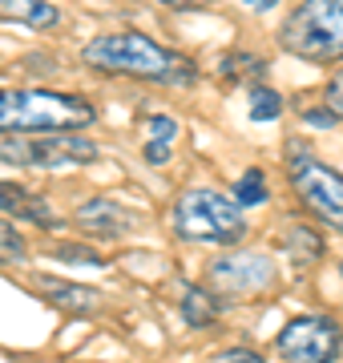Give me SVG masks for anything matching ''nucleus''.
Wrapping results in <instances>:
<instances>
[{
	"instance_id": "nucleus-1",
	"label": "nucleus",
	"mask_w": 343,
	"mask_h": 363,
	"mask_svg": "<svg viewBox=\"0 0 343 363\" xmlns=\"http://www.w3.org/2000/svg\"><path fill=\"white\" fill-rule=\"evenodd\" d=\"M81 65L93 73H106V77H133L150 81V85H194L198 81V65L186 52L145 37L137 28L93 37L81 49Z\"/></svg>"
},
{
	"instance_id": "nucleus-2",
	"label": "nucleus",
	"mask_w": 343,
	"mask_h": 363,
	"mask_svg": "<svg viewBox=\"0 0 343 363\" xmlns=\"http://www.w3.org/2000/svg\"><path fill=\"white\" fill-rule=\"evenodd\" d=\"M97 121L93 101L61 89H0V138L81 133Z\"/></svg>"
},
{
	"instance_id": "nucleus-3",
	"label": "nucleus",
	"mask_w": 343,
	"mask_h": 363,
	"mask_svg": "<svg viewBox=\"0 0 343 363\" xmlns=\"http://www.w3.org/2000/svg\"><path fill=\"white\" fill-rule=\"evenodd\" d=\"M279 49L307 65L343 61V0H299L279 25Z\"/></svg>"
},
{
	"instance_id": "nucleus-4",
	"label": "nucleus",
	"mask_w": 343,
	"mask_h": 363,
	"mask_svg": "<svg viewBox=\"0 0 343 363\" xmlns=\"http://www.w3.org/2000/svg\"><path fill=\"white\" fill-rule=\"evenodd\" d=\"M174 234L186 242H210V247H235L247 238V218L230 194L210 190V186H194L182 190L170 210Z\"/></svg>"
},
{
	"instance_id": "nucleus-5",
	"label": "nucleus",
	"mask_w": 343,
	"mask_h": 363,
	"mask_svg": "<svg viewBox=\"0 0 343 363\" xmlns=\"http://www.w3.org/2000/svg\"><path fill=\"white\" fill-rule=\"evenodd\" d=\"M287 174L295 194L311 210V218H319L327 230L343 234V174L327 162H319L307 145H291L287 150Z\"/></svg>"
},
{
	"instance_id": "nucleus-6",
	"label": "nucleus",
	"mask_w": 343,
	"mask_h": 363,
	"mask_svg": "<svg viewBox=\"0 0 343 363\" xmlns=\"http://www.w3.org/2000/svg\"><path fill=\"white\" fill-rule=\"evenodd\" d=\"M101 157L97 142L85 133H28V138H0V162L21 169H77Z\"/></svg>"
},
{
	"instance_id": "nucleus-7",
	"label": "nucleus",
	"mask_w": 343,
	"mask_h": 363,
	"mask_svg": "<svg viewBox=\"0 0 343 363\" xmlns=\"http://www.w3.org/2000/svg\"><path fill=\"white\" fill-rule=\"evenodd\" d=\"M283 363H335L343 355V327L331 315H295L275 339Z\"/></svg>"
},
{
	"instance_id": "nucleus-8",
	"label": "nucleus",
	"mask_w": 343,
	"mask_h": 363,
	"mask_svg": "<svg viewBox=\"0 0 343 363\" xmlns=\"http://www.w3.org/2000/svg\"><path fill=\"white\" fill-rule=\"evenodd\" d=\"M279 279V267L271 255H259V250H230V255H218V259L206 267V283L218 298H251L271 291Z\"/></svg>"
},
{
	"instance_id": "nucleus-9",
	"label": "nucleus",
	"mask_w": 343,
	"mask_h": 363,
	"mask_svg": "<svg viewBox=\"0 0 343 363\" xmlns=\"http://www.w3.org/2000/svg\"><path fill=\"white\" fill-rule=\"evenodd\" d=\"M73 222H77L85 234H93V238H125V234L137 226L133 222V214L121 202H113V198H85L77 210H73Z\"/></svg>"
},
{
	"instance_id": "nucleus-10",
	"label": "nucleus",
	"mask_w": 343,
	"mask_h": 363,
	"mask_svg": "<svg viewBox=\"0 0 343 363\" xmlns=\"http://www.w3.org/2000/svg\"><path fill=\"white\" fill-rule=\"evenodd\" d=\"M0 214L21 222H33L37 230H61L65 218L49 206V198H40L37 190H25L16 182H0Z\"/></svg>"
},
{
	"instance_id": "nucleus-11",
	"label": "nucleus",
	"mask_w": 343,
	"mask_h": 363,
	"mask_svg": "<svg viewBox=\"0 0 343 363\" xmlns=\"http://www.w3.org/2000/svg\"><path fill=\"white\" fill-rule=\"evenodd\" d=\"M33 286H37L40 298H49L53 307L69 315H89L101 298L93 286H81V283H65V279H49V274H33Z\"/></svg>"
},
{
	"instance_id": "nucleus-12",
	"label": "nucleus",
	"mask_w": 343,
	"mask_h": 363,
	"mask_svg": "<svg viewBox=\"0 0 343 363\" xmlns=\"http://www.w3.org/2000/svg\"><path fill=\"white\" fill-rule=\"evenodd\" d=\"M0 21L25 28H57L61 25V9L49 0H0Z\"/></svg>"
},
{
	"instance_id": "nucleus-13",
	"label": "nucleus",
	"mask_w": 343,
	"mask_h": 363,
	"mask_svg": "<svg viewBox=\"0 0 343 363\" xmlns=\"http://www.w3.org/2000/svg\"><path fill=\"white\" fill-rule=\"evenodd\" d=\"M182 323L186 327H194V331H202V327H210L214 319H218V311H223V298L214 295L210 286H198V283H190L182 291Z\"/></svg>"
},
{
	"instance_id": "nucleus-14",
	"label": "nucleus",
	"mask_w": 343,
	"mask_h": 363,
	"mask_svg": "<svg viewBox=\"0 0 343 363\" xmlns=\"http://www.w3.org/2000/svg\"><path fill=\"white\" fill-rule=\"evenodd\" d=\"M263 73H266V61L259 57V52L235 49V52H226L223 61H218V77L223 81H251L254 85V77H263Z\"/></svg>"
},
{
	"instance_id": "nucleus-15",
	"label": "nucleus",
	"mask_w": 343,
	"mask_h": 363,
	"mask_svg": "<svg viewBox=\"0 0 343 363\" xmlns=\"http://www.w3.org/2000/svg\"><path fill=\"white\" fill-rule=\"evenodd\" d=\"M287 250L295 255V262H319L323 259V238H319V230H311L307 222H299V226L287 230Z\"/></svg>"
},
{
	"instance_id": "nucleus-16",
	"label": "nucleus",
	"mask_w": 343,
	"mask_h": 363,
	"mask_svg": "<svg viewBox=\"0 0 343 363\" xmlns=\"http://www.w3.org/2000/svg\"><path fill=\"white\" fill-rule=\"evenodd\" d=\"M238 202V206H263L266 198H271V190H266V174L259 166H251V169H242L238 174V182H235V194H230Z\"/></svg>"
},
{
	"instance_id": "nucleus-17",
	"label": "nucleus",
	"mask_w": 343,
	"mask_h": 363,
	"mask_svg": "<svg viewBox=\"0 0 343 363\" xmlns=\"http://www.w3.org/2000/svg\"><path fill=\"white\" fill-rule=\"evenodd\" d=\"M28 255V242L21 238V230H16L13 222L0 214V267H13V262H25Z\"/></svg>"
},
{
	"instance_id": "nucleus-18",
	"label": "nucleus",
	"mask_w": 343,
	"mask_h": 363,
	"mask_svg": "<svg viewBox=\"0 0 343 363\" xmlns=\"http://www.w3.org/2000/svg\"><path fill=\"white\" fill-rule=\"evenodd\" d=\"M283 113V97L271 85H251V121H275Z\"/></svg>"
},
{
	"instance_id": "nucleus-19",
	"label": "nucleus",
	"mask_w": 343,
	"mask_h": 363,
	"mask_svg": "<svg viewBox=\"0 0 343 363\" xmlns=\"http://www.w3.org/2000/svg\"><path fill=\"white\" fill-rule=\"evenodd\" d=\"M49 259L57 262H73V267H106V259L97 255L93 247H81V242H57L49 250Z\"/></svg>"
},
{
	"instance_id": "nucleus-20",
	"label": "nucleus",
	"mask_w": 343,
	"mask_h": 363,
	"mask_svg": "<svg viewBox=\"0 0 343 363\" xmlns=\"http://www.w3.org/2000/svg\"><path fill=\"white\" fill-rule=\"evenodd\" d=\"M323 109H327L335 121H343V69L331 73V81L323 85Z\"/></svg>"
},
{
	"instance_id": "nucleus-21",
	"label": "nucleus",
	"mask_w": 343,
	"mask_h": 363,
	"mask_svg": "<svg viewBox=\"0 0 343 363\" xmlns=\"http://www.w3.org/2000/svg\"><path fill=\"white\" fill-rule=\"evenodd\" d=\"M174 133H178V121L170 113H154L150 117V142H174Z\"/></svg>"
},
{
	"instance_id": "nucleus-22",
	"label": "nucleus",
	"mask_w": 343,
	"mask_h": 363,
	"mask_svg": "<svg viewBox=\"0 0 343 363\" xmlns=\"http://www.w3.org/2000/svg\"><path fill=\"white\" fill-rule=\"evenodd\" d=\"M210 363H263V355L251 351V347H226V351H218Z\"/></svg>"
},
{
	"instance_id": "nucleus-23",
	"label": "nucleus",
	"mask_w": 343,
	"mask_h": 363,
	"mask_svg": "<svg viewBox=\"0 0 343 363\" xmlns=\"http://www.w3.org/2000/svg\"><path fill=\"white\" fill-rule=\"evenodd\" d=\"M142 157L150 162V166H166V162H170V145H166V142H150L142 150Z\"/></svg>"
},
{
	"instance_id": "nucleus-24",
	"label": "nucleus",
	"mask_w": 343,
	"mask_h": 363,
	"mask_svg": "<svg viewBox=\"0 0 343 363\" xmlns=\"http://www.w3.org/2000/svg\"><path fill=\"white\" fill-rule=\"evenodd\" d=\"M303 121L307 125H315V130H331V125H335V117H331L323 105H319V109H303Z\"/></svg>"
},
{
	"instance_id": "nucleus-25",
	"label": "nucleus",
	"mask_w": 343,
	"mask_h": 363,
	"mask_svg": "<svg viewBox=\"0 0 343 363\" xmlns=\"http://www.w3.org/2000/svg\"><path fill=\"white\" fill-rule=\"evenodd\" d=\"M162 9H170V13H190V9H202L206 0H158Z\"/></svg>"
},
{
	"instance_id": "nucleus-26",
	"label": "nucleus",
	"mask_w": 343,
	"mask_h": 363,
	"mask_svg": "<svg viewBox=\"0 0 343 363\" xmlns=\"http://www.w3.org/2000/svg\"><path fill=\"white\" fill-rule=\"evenodd\" d=\"M242 4H247V9H254V13H271L279 0H242Z\"/></svg>"
},
{
	"instance_id": "nucleus-27",
	"label": "nucleus",
	"mask_w": 343,
	"mask_h": 363,
	"mask_svg": "<svg viewBox=\"0 0 343 363\" xmlns=\"http://www.w3.org/2000/svg\"><path fill=\"white\" fill-rule=\"evenodd\" d=\"M339 274H343V262H339Z\"/></svg>"
}]
</instances>
